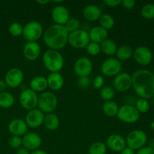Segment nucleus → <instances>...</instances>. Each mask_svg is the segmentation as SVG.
<instances>
[{
	"instance_id": "1",
	"label": "nucleus",
	"mask_w": 154,
	"mask_h": 154,
	"mask_svg": "<svg viewBox=\"0 0 154 154\" xmlns=\"http://www.w3.org/2000/svg\"><path fill=\"white\" fill-rule=\"evenodd\" d=\"M132 87L140 98L148 99L154 96V74L147 69H138L132 75Z\"/></svg>"
},
{
	"instance_id": "2",
	"label": "nucleus",
	"mask_w": 154,
	"mask_h": 154,
	"mask_svg": "<svg viewBox=\"0 0 154 154\" xmlns=\"http://www.w3.org/2000/svg\"><path fill=\"white\" fill-rule=\"evenodd\" d=\"M69 35V32L65 26L54 24L44 32L43 40L50 49L59 51L67 45Z\"/></svg>"
},
{
	"instance_id": "3",
	"label": "nucleus",
	"mask_w": 154,
	"mask_h": 154,
	"mask_svg": "<svg viewBox=\"0 0 154 154\" xmlns=\"http://www.w3.org/2000/svg\"><path fill=\"white\" fill-rule=\"evenodd\" d=\"M45 67L51 72H59L64 66V57L59 51L48 49L42 55Z\"/></svg>"
},
{
	"instance_id": "4",
	"label": "nucleus",
	"mask_w": 154,
	"mask_h": 154,
	"mask_svg": "<svg viewBox=\"0 0 154 154\" xmlns=\"http://www.w3.org/2000/svg\"><path fill=\"white\" fill-rule=\"evenodd\" d=\"M57 103L58 100L54 93L52 92L45 91L38 96L37 106L43 113L50 114L55 111L57 107Z\"/></svg>"
},
{
	"instance_id": "5",
	"label": "nucleus",
	"mask_w": 154,
	"mask_h": 154,
	"mask_svg": "<svg viewBox=\"0 0 154 154\" xmlns=\"http://www.w3.org/2000/svg\"><path fill=\"white\" fill-rule=\"evenodd\" d=\"M44 33V29L42 23L38 21H29L23 28V36L27 42H36Z\"/></svg>"
},
{
	"instance_id": "6",
	"label": "nucleus",
	"mask_w": 154,
	"mask_h": 154,
	"mask_svg": "<svg viewBox=\"0 0 154 154\" xmlns=\"http://www.w3.org/2000/svg\"><path fill=\"white\" fill-rule=\"evenodd\" d=\"M125 140L127 147L134 150H138L147 142V136L144 131L135 129L129 132Z\"/></svg>"
},
{
	"instance_id": "7",
	"label": "nucleus",
	"mask_w": 154,
	"mask_h": 154,
	"mask_svg": "<svg viewBox=\"0 0 154 154\" xmlns=\"http://www.w3.org/2000/svg\"><path fill=\"white\" fill-rule=\"evenodd\" d=\"M90 42L88 32L84 29H78L73 32L69 33L68 43L73 48L77 49H82L86 48Z\"/></svg>"
},
{
	"instance_id": "8",
	"label": "nucleus",
	"mask_w": 154,
	"mask_h": 154,
	"mask_svg": "<svg viewBox=\"0 0 154 154\" xmlns=\"http://www.w3.org/2000/svg\"><path fill=\"white\" fill-rule=\"evenodd\" d=\"M117 117L120 121L126 123H135L139 120L140 113L135 106L124 105L119 108Z\"/></svg>"
},
{
	"instance_id": "9",
	"label": "nucleus",
	"mask_w": 154,
	"mask_h": 154,
	"mask_svg": "<svg viewBox=\"0 0 154 154\" xmlns=\"http://www.w3.org/2000/svg\"><path fill=\"white\" fill-rule=\"evenodd\" d=\"M38 99V96L37 93L30 88H28L25 89L21 92L20 94L19 101L20 104L23 108L28 111H31L37 107Z\"/></svg>"
},
{
	"instance_id": "10",
	"label": "nucleus",
	"mask_w": 154,
	"mask_h": 154,
	"mask_svg": "<svg viewBox=\"0 0 154 154\" xmlns=\"http://www.w3.org/2000/svg\"><path fill=\"white\" fill-rule=\"evenodd\" d=\"M123 69L122 63L117 58H108L102 63L101 72L104 75L108 77L116 76L121 72Z\"/></svg>"
},
{
	"instance_id": "11",
	"label": "nucleus",
	"mask_w": 154,
	"mask_h": 154,
	"mask_svg": "<svg viewBox=\"0 0 154 154\" xmlns=\"http://www.w3.org/2000/svg\"><path fill=\"white\" fill-rule=\"evenodd\" d=\"M93 71V63L90 58L81 57L75 61L74 65V72L79 78L88 77Z\"/></svg>"
},
{
	"instance_id": "12",
	"label": "nucleus",
	"mask_w": 154,
	"mask_h": 154,
	"mask_svg": "<svg viewBox=\"0 0 154 154\" xmlns=\"http://www.w3.org/2000/svg\"><path fill=\"white\" fill-rule=\"evenodd\" d=\"M113 87L120 93L127 91L132 87V76L126 72H120L114 78Z\"/></svg>"
},
{
	"instance_id": "13",
	"label": "nucleus",
	"mask_w": 154,
	"mask_h": 154,
	"mask_svg": "<svg viewBox=\"0 0 154 154\" xmlns=\"http://www.w3.org/2000/svg\"><path fill=\"white\" fill-rule=\"evenodd\" d=\"M23 81V72L17 68L9 69L5 76V82L11 88H16L22 84Z\"/></svg>"
},
{
	"instance_id": "14",
	"label": "nucleus",
	"mask_w": 154,
	"mask_h": 154,
	"mask_svg": "<svg viewBox=\"0 0 154 154\" xmlns=\"http://www.w3.org/2000/svg\"><path fill=\"white\" fill-rule=\"evenodd\" d=\"M135 62L141 66H147L153 60V54L148 48L145 46L137 47L133 51Z\"/></svg>"
},
{
	"instance_id": "15",
	"label": "nucleus",
	"mask_w": 154,
	"mask_h": 154,
	"mask_svg": "<svg viewBox=\"0 0 154 154\" xmlns=\"http://www.w3.org/2000/svg\"><path fill=\"white\" fill-rule=\"evenodd\" d=\"M23 146L28 150H38L42 145V138L39 135L35 132H27L22 138Z\"/></svg>"
},
{
	"instance_id": "16",
	"label": "nucleus",
	"mask_w": 154,
	"mask_h": 154,
	"mask_svg": "<svg viewBox=\"0 0 154 154\" xmlns=\"http://www.w3.org/2000/svg\"><path fill=\"white\" fill-rule=\"evenodd\" d=\"M51 17L56 24L65 26L70 18L69 11L66 7L63 5H57L51 11Z\"/></svg>"
},
{
	"instance_id": "17",
	"label": "nucleus",
	"mask_w": 154,
	"mask_h": 154,
	"mask_svg": "<svg viewBox=\"0 0 154 154\" xmlns=\"http://www.w3.org/2000/svg\"><path fill=\"white\" fill-rule=\"evenodd\" d=\"M44 117H45L44 113L39 109L35 108L28 111L26 115L25 122L28 127L29 126L31 128H37L43 123Z\"/></svg>"
},
{
	"instance_id": "18",
	"label": "nucleus",
	"mask_w": 154,
	"mask_h": 154,
	"mask_svg": "<svg viewBox=\"0 0 154 154\" xmlns=\"http://www.w3.org/2000/svg\"><path fill=\"white\" fill-rule=\"evenodd\" d=\"M106 147L114 152H121L126 147V140L120 135H111L106 140Z\"/></svg>"
},
{
	"instance_id": "19",
	"label": "nucleus",
	"mask_w": 154,
	"mask_h": 154,
	"mask_svg": "<svg viewBox=\"0 0 154 154\" xmlns=\"http://www.w3.org/2000/svg\"><path fill=\"white\" fill-rule=\"evenodd\" d=\"M8 130L11 134L15 136H23L27 133L28 126L24 120L21 119H14L9 123Z\"/></svg>"
},
{
	"instance_id": "20",
	"label": "nucleus",
	"mask_w": 154,
	"mask_h": 154,
	"mask_svg": "<svg viewBox=\"0 0 154 154\" xmlns=\"http://www.w3.org/2000/svg\"><path fill=\"white\" fill-rule=\"evenodd\" d=\"M23 54L26 60L34 61L41 54V47L37 42H26L23 48Z\"/></svg>"
},
{
	"instance_id": "21",
	"label": "nucleus",
	"mask_w": 154,
	"mask_h": 154,
	"mask_svg": "<svg viewBox=\"0 0 154 154\" xmlns=\"http://www.w3.org/2000/svg\"><path fill=\"white\" fill-rule=\"evenodd\" d=\"M102 14V10L96 5H87L83 9V15L84 18L89 21L98 20Z\"/></svg>"
},
{
	"instance_id": "22",
	"label": "nucleus",
	"mask_w": 154,
	"mask_h": 154,
	"mask_svg": "<svg viewBox=\"0 0 154 154\" xmlns=\"http://www.w3.org/2000/svg\"><path fill=\"white\" fill-rule=\"evenodd\" d=\"M46 78L48 87L53 90H60L64 85V78L60 72H51Z\"/></svg>"
},
{
	"instance_id": "23",
	"label": "nucleus",
	"mask_w": 154,
	"mask_h": 154,
	"mask_svg": "<svg viewBox=\"0 0 154 154\" xmlns=\"http://www.w3.org/2000/svg\"><path fill=\"white\" fill-rule=\"evenodd\" d=\"M90 42H96L100 45L103 41L108 38V32L105 29L102 28L100 26H96L90 29L89 32Z\"/></svg>"
},
{
	"instance_id": "24",
	"label": "nucleus",
	"mask_w": 154,
	"mask_h": 154,
	"mask_svg": "<svg viewBox=\"0 0 154 154\" xmlns=\"http://www.w3.org/2000/svg\"><path fill=\"white\" fill-rule=\"evenodd\" d=\"M30 89L34 92H45L48 87L47 78L44 76H35L30 81Z\"/></svg>"
},
{
	"instance_id": "25",
	"label": "nucleus",
	"mask_w": 154,
	"mask_h": 154,
	"mask_svg": "<svg viewBox=\"0 0 154 154\" xmlns=\"http://www.w3.org/2000/svg\"><path fill=\"white\" fill-rule=\"evenodd\" d=\"M43 123L47 129L54 131L58 129L60 126V119L57 114L54 113H50L45 115Z\"/></svg>"
},
{
	"instance_id": "26",
	"label": "nucleus",
	"mask_w": 154,
	"mask_h": 154,
	"mask_svg": "<svg viewBox=\"0 0 154 154\" xmlns=\"http://www.w3.org/2000/svg\"><path fill=\"white\" fill-rule=\"evenodd\" d=\"M117 59L121 61H126L129 60L133 55V50L129 45H122L117 48L115 54Z\"/></svg>"
},
{
	"instance_id": "27",
	"label": "nucleus",
	"mask_w": 154,
	"mask_h": 154,
	"mask_svg": "<svg viewBox=\"0 0 154 154\" xmlns=\"http://www.w3.org/2000/svg\"><path fill=\"white\" fill-rule=\"evenodd\" d=\"M101 51L107 56H113L116 54L117 47L115 42L110 38L105 39L100 45Z\"/></svg>"
},
{
	"instance_id": "28",
	"label": "nucleus",
	"mask_w": 154,
	"mask_h": 154,
	"mask_svg": "<svg viewBox=\"0 0 154 154\" xmlns=\"http://www.w3.org/2000/svg\"><path fill=\"white\" fill-rule=\"evenodd\" d=\"M119 106L114 101H107L104 103L102 106V111L103 113L106 116L110 117H115L117 116V112H118Z\"/></svg>"
},
{
	"instance_id": "29",
	"label": "nucleus",
	"mask_w": 154,
	"mask_h": 154,
	"mask_svg": "<svg viewBox=\"0 0 154 154\" xmlns=\"http://www.w3.org/2000/svg\"><path fill=\"white\" fill-rule=\"evenodd\" d=\"M15 99L13 95L8 92L0 93V107L2 108H9L14 104Z\"/></svg>"
},
{
	"instance_id": "30",
	"label": "nucleus",
	"mask_w": 154,
	"mask_h": 154,
	"mask_svg": "<svg viewBox=\"0 0 154 154\" xmlns=\"http://www.w3.org/2000/svg\"><path fill=\"white\" fill-rule=\"evenodd\" d=\"M99 23L102 28L105 29V30H109L114 26L115 20L113 16L108 14H102L101 17L99 18Z\"/></svg>"
},
{
	"instance_id": "31",
	"label": "nucleus",
	"mask_w": 154,
	"mask_h": 154,
	"mask_svg": "<svg viewBox=\"0 0 154 154\" xmlns=\"http://www.w3.org/2000/svg\"><path fill=\"white\" fill-rule=\"evenodd\" d=\"M107 152L106 144L103 142H95L89 147V154H105Z\"/></svg>"
},
{
	"instance_id": "32",
	"label": "nucleus",
	"mask_w": 154,
	"mask_h": 154,
	"mask_svg": "<svg viewBox=\"0 0 154 154\" xmlns=\"http://www.w3.org/2000/svg\"><path fill=\"white\" fill-rule=\"evenodd\" d=\"M99 94H100V97L105 102L111 101L115 96V90L114 87L111 86H105L101 89Z\"/></svg>"
},
{
	"instance_id": "33",
	"label": "nucleus",
	"mask_w": 154,
	"mask_h": 154,
	"mask_svg": "<svg viewBox=\"0 0 154 154\" xmlns=\"http://www.w3.org/2000/svg\"><path fill=\"white\" fill-rule=\"evenodd\" d=\"M141 14L145 19H154V4L148 3L141 8Z\"/></svg>"
},
{
	"instance_id": "34",
	"label": "nucleus",
	"mask_w": 154,
	"mask_h": 154,
	"mask_svg": "<svg viewBox=\"0 0 154 154\" xmlns=\"http://www.w3.org/2000/svg\"><path fill=\"white\" fill-rule=\"evenodd\" d=\"M135 108L139 113H146L150 109V104L147 99L139 98L135 103Z\"/></svg>"
},
{
	"instance_id": "35",
	"label": "nucleus",
	"mask_w": 154,
	"mask_h": 154,
	"mask_svg": "<svg viewBox=\"0 0 154 154\" xmlns=\"http://www.w3.org/2000/svg\"><path fill=\"white\" fill-rule=\"evenodd\" d=\"M23 26L20 23L14 22L9 26L8 31L9 33L14 37H18L20 36L23 33Z\"/></svg>"
},
{
	"instance_id": "36",
	"label": "nucleus",
	"mask_w": 154,
	"mask_h": 154,
	"mask_svg": "<svg viewBox=\"0 0 154 154\" xmlns=\"http://www.w3.org/2000/svg\"><path fill=\"white\" fill-rule=\"evenodd\" d=\"M65 27H66V29L68 30L69 33L73 32L79 29L80 22L78 20L75 19V18L70 17L69 20L67 21V23L65 24Z\"/></svg>"
},
{
	"instance_id": "37",
	"label": "nucleus",
	"mask_w": 154,
	"mask_h": 154,
	"mask_svg": "<svg viewBox=\"0 0 154 154\" xmlns=\"http://www.w3.org/2000/svg\"><path fill=\"white\" fill-rule=\"evenodd\" d=\"M86 49H87V52L91 56L98 55L101 51L100 45L93 42H90L87 45V46L86 47Z\"/></svg>"
},
{
	"instance_id": "38",
	"label": "nucleus",
	"mask_w": 154,
	"mask_h": 154,
	"mask_svg": "<svg viewBox=\"0 0 154 154\" xmlns=\"http://www.w3.org/2000/svg\"><path fill=\"white\" fill-rule=\"evenodd\" d=\"M8 144L11 148L13 149H19L23 145V141L22 138L20 136H13L11 137L8 140Z\"/></svg>"
},
{
	"instance_id": "39",
	"label": "nucleus",
	"mask_w": 154,
	"mask_h": 154,
	"mask_svg": "<svg viewBox=\"0 0 154 154\" xmlns=\"http://www.w3.org/2000/svg\"><path fill=\"white\" fill-rule=\"evenodd\" d=\"M92 84L91 79L88 77H81L78 80V86L81 89H87Z\"/></svg>"
},
{
	"instance_id": "40",
	"label": "nucleus",
	"mask_w": 154,
	"mask_h": 154,
	"mask_svg": "<svg viewBox=\"0 0 154 154\" xmlns=\"http://www.w3.org/2000/svg\"><path fill=\"white\" fill-rule=\"evenodd\" d=\"M104 84H105V79L101 75H97V76L95 77V78L93 81V83H92L93 87L95 89H96V90L102 89L104 87Z\"/></svg>"
},
{
	"instance_id": "41",
	"label": "nucleus",
	"mask_w": 154,
	"mask_h": 154,
	"mask_svg": "<svg viewBox=\"0 0 154 154\" xmlns=\"http://www.w3.org/2000/svg\"><path fill=\"white\" fill-rule=\"evenodd\" d=\"M121 4L125 8L132 9L135 7V0H122Z\"/></svg>"
},
{
	"instance_id": "42",
	"label": "nucleus",
	"mask_w": 154,
	"mask_h": 154,
	"mask_svg": "<svg viewBox=\"0 0 154 154\" xmlns=\"http://www.w3.org/2000/svg\"><path fill=\"white\" fill-rule=\"evenodd\" d=\"M135 154H154V149L150 147H144L139 149Z\"/></svg>"
},
{
	"instance_id": "43",
	"label": "nucleus",
	"mask_w": 154,
	"mask_h": 154,
	"mask_svg": "<svg viewBox=\"0 0 154 154\" xmlns=\"http://www.w3.org/2000/svg\"><path fill=\"white\" fill-rule=\"evenodd\" d=\"M104 3L108 7H117V5L121 4V0H105Z\"/></svg>"
},
{
	"instance_id": "44",
	"label": "nucleus",
	"mask_w": 154,
	"mask_h": 154,
	"mask_svg": "<svg viewBox=\"0 0 154 154\" xmlns=\"http://www.w3.org/2000/svg\"><path fill=\"white\" fill-rule=\"evenodd\" d=\"M120 154H135V150L131 149L130 147H126L121 152H120Z\"/></svg>"
},
{
	"instance_id": "45",
	"label": "nucleus",
	"mask_w": 154,
	"mask_h": 154,
	"mask_svg": "<svg viewBox=\"0 0 154 154\" xmlns=\"http://www.w3.org/2000/svg\"><path fill=\"white\" fill-rule=\"evenodd\" d=\"M16 154H30L29 150H27L25 147H20L16 151Z\"/></svg>"
},
{
	"instance_id": "46",
	"label": "nucleus",
	"mask_w": 154,
	"mask_h": 154,
	"mask_svg": "<svg viewBox=\"0 0 154 154\" xmlns=\"http://www.w3.org/2000/svg\"><path fill=\"white\" fill-rule=\"evenodd\" d=\"M6 87H7V84L5 82L4 80L0 79V93L4 92L5 90Z\"/></svg>"
},
{
	"instance_id": "47",
	"label": "nucleus",
	"mask_w": 154,
	"mask_h": 154,
	"mask_svg": "<svg viewBox=\"0 0 154 154\" xmlns=\"http://www.w3.org/2000/svg\"><path fill=\"white\" fill-rule=\"evenodd\" d=\"M30 154H48L47 152H45V150H34V151H32V153H30Z\"/></svg>"
},
{
	"instance_id": "48",
	"label": "nucleus",
	"mask_w": 154,
	"mask_h": 154,
	"mask_svg": "<svg viewBox=\"0 0 154 154\" xmlns=\"http://www.w3.org/2000/svg\"><path fill=\"white\" fill-rule=\"evenodd\" d=\"M148 147H151V148L154 149V138H152L149 141V146Z\"/></svg>"
},
{
	"instance_id": "49",
	"label": "nucleus",
	"mask_w": 154,
	"mask_h": 154,
	"mask_svg": "<svg viewBox=\"0 0 154 154\" xmlns=\"http://www.w3.org/2000/svg\"><path fill=\"white\" fill-rule=\"evenodd\" d=\"M36 2L38 3V4L40 5H45V4H47V3L49 2V1L48 0H41V1H39V0H38V1H36Z\"/></svg>"
},
{
	"instance_id": "50",
	"label": "nucleus",
	"mask_w": 154,
	"mask_h": 154,
	"mask_svg": "<svg viewBox=\"0 0 154 154\" xmlns=\"http://www.w3.org/2000/svg\"><path fill=\"white\" fill-rule=\"evenodd\" d=\"M150 127H151L152 129L154 130V121H152L151 123H150Z\"/></svg>"
}]
</instances>
